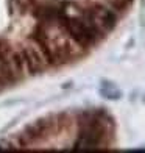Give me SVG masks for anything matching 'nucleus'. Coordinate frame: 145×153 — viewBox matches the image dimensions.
Listing matches in <instances>:
<instances>
[{
    "label": "nucleus",
    "instance_id": "1",
    "mask_svg": "<svg viewBox=\"0 0 145 153\" xmlns=\"http://www.w3.org/2000/svg\"><path fill=\"white\" fill-rule=\"evenodd\" d=\"M78 125L80 131L77 141L73 144V149L97 150L108 147L111 142L112 119L106 111H83L80 114Z\"/></svg>",
    "mask_w": 145,
    "mask_h": 153
},
{
    "label": "nucleus",
    "instance_id": "3",
    "mask_svg": "<svg viewBox=\"0 0 145 153\" xmlns=\"http://www.w3.org/2000/svg\"><path fill=\"white\" fill-rule=\"evenodd\" d=\"M84 11L103 34L112 31L119 19V13L109 3H92L91 6L84 8Z\"/></svg>",
    "mask_w": 145,
    "mask_h": 153
},
{
    "label": "nucleus",
    "instance_id": "5",
    "mask_svg": "<svg viewBox=\"0 0 145 153\" xmlns=\"http://www.w3.org/2000/svg\"><path fill=\"white\" fill-rule=\"evenodd\" d=\"M100 92H101L103 97H106V99H109V100H115V99H119V97H120L119 88H117L115 85H112V83H108V81L101 83Z\"/></svg>",
    "mask_w": 145,
    "mask_h": 153
},
{
    "label": "nucleus",
    "instance_id": "2",
    "mask_svg": "<svg viewBox=\"0 0 145 153\" xmlns=\"http://www.w3.org/2000/svg\"><path fill=\"white\" fill-rule=\"evenodd\" d=\"M61 25H63L64 31L67 33V36L83 50H87V48L94 47L95 44H98L101 38L105 36L95 27L91 17L86 14L84 8L77 10L75 14L67 13V16L63 19Z\"/></svg>",
    "mask_w": 145,
    "mask_h": 153
},
{
    "label": "nucleus",
    "instance_id": "4",
    "mask_svg": "<svg viewBox=\"0 0 145 153\" xmlns=\"http://www.w3.org/2000/svg\"><path fill=\"white\" fill-rule=\"evenodd\" d=\"M24 52V59H25V71L27 75H36L44 72L48 67V62L45 61L41 48L38 47V44L33 39H30V44L22 47Z\"/></svg>",
    "mask_w": 145,
    "mask_h": 153
}]
</instances>
